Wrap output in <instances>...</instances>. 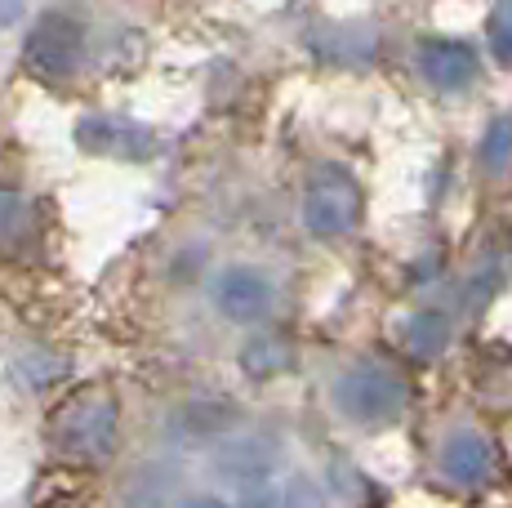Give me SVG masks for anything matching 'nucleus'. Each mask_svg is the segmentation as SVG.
Wrapping results in <instances>:
<instances>
[{"instance_id": "f257e3e1", "label": "nucleus", "mask_w": 512, "mask_h": 508, "mask_svg": "<svg viewBox=\"0 0 512 508\" xmlns=\"http://www.w3.org/2000/svg\"><path fill=\"white\" fill-rule=\"evenodd\" d=\"M339 419H348L352 428H388L406 415L410 406V384L392 361L383 357H357L352 366L339 370L330 388Z\"/></svg>"}, {"instance_id": "f03ea898", "label": "nucleus", "mask_w": 512, "mask_h": 508, "mask_svg": "<svg viewBox=\"0 0 512 508\" xmlns=\"http://www.w3.org/2000/svg\"><path fill=\"white\" fill-rule=\"evenodd\" d=\"M116 437H121V402L103 384L72 393L54 410V419H49L54 451L67 459H85V464H98V459L112 455Z\"/></svg>"}, {"instance_id": "7ed1b4c3", "label": "nucleus", "mask_w": 512, "mask_h": 508, "mask_svg": "<svg viewBox=\"0 0 512 508\" xmlns=\"http://www.w3.org/2000/svg\"><path fill=\"white\" fill-rule=\"evenodd\" d=\"M361 214H366V192H361L352 170L326 161L308 174L299 197V219L317 241H339L348 232H357Z\"/></svg>"}, {"instance_id": "20e7f679", "label": "nucleus", "mask_w": 512, "mask_h": 508, "mask_svg": "<svg viewBox=\"0 0 512 508\" xmlns=\"http://www.w3.org/2000/svg\"><path fill=\"white\" fill-rule=\"evenodd\" d=\"M81 58H85V27L81 18L63 14V9L41 14L23 41V63L45 81H67L81 67Z\"/></svg>"}, {"instance_id": "39448f33", "label": "nucleus", "mask_w": 512, "mask_h": 508, "mask_svg": "<svg viewBox=\"0 0 512 508\" xmlns=\"http://www.w3.org/2000/svg\"><path fill=\"white\" fill-rule=\"evenodd\" d=\"M210 304L219 308L223 321H236V326H254L263 321L277 304V286L263 268H250V263H232L219 277L210 281Z\"/></svg>"}, {"instance_id": "423d86ee", "label": "nucleus", "mask_w": 512, "mask_h": 508, "mask_svg": "<svg viewBox=\"0 0 512 508\" xmlns=\"http://www.w3.org/2000/svg\"><path fill=\"white\" fill-rule=\"evenodd\" d=\"M419 76L441 94H459L468 90L481 76V58L468 41H450V36H432L419 45Z\"/></svg>"}, {"instance_id": "0eeeda50", "label": "nucleus", "mask_w": 512, "mask_h": 508, "mask_svg": "<svg viewBox=\"0 0 512 508\" xmlns=\"http://www.w3.org/2000/svg\"><path fill=\"white\" fill-rule=\"evenodd\" d=\"M210 464L223 482L268 486L281 468V451H277V442H268V437H232V442H223L219 451H214Z\"/></svg>"}, {"instance_id": "6e6552de", "label": "nucleus", "mask_w": 512, "mask_h": 508, "mask_svg": "<svg viewBox=\"0 0 512 508\" xmlns=\"http://www.w3.org/2000/svg\"><path fill=\"white\" fill-rule=\"evenodd\" d=\"M437 464L455 486H477V482H486L490 468H495V446H490V437L472 433V428H459V433H450L446 442H441Z\"/></svg>"}, {"instance_id": "1a4fd4ad", "label": "nucleus", "mask_w": 512, "mask_h": 508, "mask_svg": "<svg viewBox=\"0 0 512 508\" xmlns=\"http://www.w3.org/2000/svg\"><path fill=\"white\" fill-rule=\"evenodd\" d=\"M241 370L250 379H277V375H285V370L294 366V344H285L281 335H254L250 344L241 348Z\"/></svg>"}, {"instance_id": "9d476101", "label": "nucleus", "mask_w": 512, "mask_h": 508, "mask_svg": "<svg viewBox=\"0 0 512 508\" xmlns=\"http://www.w3.org/2000/svg\"><path fill=\"white\" fill-rule=\"evenodd\" d=\"M397 335L415 357H437L450 339V321L441 312H410V317H401Z\"/></svg>"}, {"instance_id": "9b49d317", "label": "nucleus", "mask_w": 512, "mask_h": 508, "mask_svg": "<svg viewBox=\"0 0 512 508\" xmlns=\"http://www.w3.org/2000/svg\"><path fill=\"white\" fill-rule=\"evenodd\" d=\"M477 161L490 179H504L512 174V116H495V121L481 130V143H477Z\"/></svg>"}, {"instance_id": "f8f14e48", "label": "nucleus", "mask_w": 512, "mask_h": 508, "mask_svg": "<svg viewBox=\"0 0 512 508\" xmlns=\"http://www.w3.org/2000/svg\"><path fill=\"white\" fill-rule=\"evenodd\" d=\"M486 50L499 67H512V0H495L486 14Z\"/></svg>"}, {"instance_id": "ddd939ff", "label": "nucleus", "mask_w": 512, "mask_h": 508, "mask_svg": "<svg viewBox=\"0 0 512 508\" xmlns=\"http://www.w3.org/2000/svg\"><path fill=\"white\" fill-rule=\"evenodd\" d=\"M236 508H312V491H294V486H263L259 495H250L245 504H236Z\"/></svg>"}, {"instance_id": "4468645a", "label": "nucleus", "mask_w": 512, "mask_h": 508, "mask_svg": "<svg viewBox=\"0 0 512 508\" xmlns=\"http://www.w3.org/2000/svg\"><path fill=\"white\" fill-rule=\"evenodd\" d=\"M174 508H236V504L223 500V495H214V491H196V495H183Z\"/></svg>"}]
</instances>
